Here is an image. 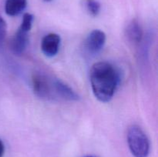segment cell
Returning <instances> with one entry per match:
<instances>
[{"label": "cell", "mask_w": 158, "mask_h": 157, "mask_svg": "<svg viewBox=\"0 0 158 157\" xmlns=\"http://www.w3.org/2000/svg\"><path fill=\"white\" fill-rule=\"evenodd\" d=\"M89 78L96 98L102 103L110 101L120 79L116 68L107 62H99L93 65Z\"/></svg>", "instance_id": "6da1fadb"}, {"label": "cell", "mask_w": 158, "mask_h": 157, "mask_svg": "<svg viewBox=\"0 0 158 157\" xmlns=\"http://www.w3.org/2000/svg\"><path fill=\"white\" fill-rule=\"evenodd\" d=\"M127 143L134 157H148L150 152V142L140 126L133 125L128 129Z\"/></svg>", "instance_id": "7a4b0ae2"}, {"label": "cell", "mask_w": 158, "mask_h": 157, "mask_svg": "<svg viewBox=\"0 0 158 157\" xmlns=\"http://www.w3.org/2000/svg\"><path fill=\"white\" fill-rule=\"evenodd\" d=\"M32 81L33 91L37 96L44 99L52 98L54 92L53 80H50L42 73H35L32 75Z\"/></svg>", "instance_id": "3957f363"}, {"label": "cell", "mask_w": 158, "mask_h": 157, "mask_svg": "<svg viewBox=\"0 0 158 157\" xmlns=\"http://www.w3.org/2000/svg\"><path fill=\"white\" fill-rule=\"evenodd\" d=\"M106 42V35L101 30L92 31L85 41V48L89 53H98L102 49Z\"/></svg>", "instance_id": "277c9868"}, {"label": "cell", "mask_w": 158, "mask_h": 157, "mask_svg": "<svg viewBox=\"0 0 158 157\" xmlns=\"http://www.w3.org/2000/svg\"><path fill=\"white\" fill-rule=\"evenodd\" d=\"M61 38L56 33H49L43 37L41 43V49L43 53L48 57L56 55L60 49Z\"/></svg>", "instance_id": "5b68a950"}, {"label": "cell", "mask_w": 158, "mask_h": 157, "mask_svg": "<svg viewBox=\"0 0 158 157\" xmlns=\"http://www.w3.org/2000/svg\"><path fill=\"white\" fill-rule=\"evenodd\" d=\"M28 31L19 29L15 32L11 42V49L15 55H20L26 50L29 43V35Z\"/></svg>", "instance_id": "8992f818"}, {"label": "cell", "mask_w": 158, "mask_h": 157, "mask_svg": "<svg viewBox=\"0 0 158 157\" xmlns=\"http://www.w3.org/2000/svg\"><path fill=\"white\" fill-rule=\"evenodd\" d=\"M53 86L54 92L60 98L69 101H77L79 99V95L69 86L60 80H53Z\"/></svg>", "instance_id": "52a82bcc"}, {"label": "cell", "mask_w": 158, "mask_h": 157, "mask_svg": "<svg viewBox=\"0 0 158 157\" xmlns=\"http://www.w3.org/2000/svg\"><path fill=\"white\" fill-rule=\"evenodd\" d=\"M26 5V0H6L5 10L7 15L10 16H15L24 10Z\"/></svg>", "instance_id": "ba28073f"}, {"label": "cell", "mask_w": 158, "mask_h": 157, "mask_svg": "<svg viewBox=\"0 0 158 157\" xmlns=\"http://www.w3.org/2000/svg\"><path fill=\"white\" fill-rule=\"evenodd\" d=\"M126 35L128 39L134 43H139L142 38V29L138 22L133 20L126 29Z\"/></svg>", "instance_id": "9c48e42d"}, {"label": "cell", "mask_w": 158, "mask_h": 157, "mask_svg": "<svg viewBox=\"0 0 158 157\" xmlns=\"http://www.w3.org/2000/svg\"><path fill=\"white\" fill-rule=\"evenodd\" d=\"M86 9L93 16H97L100 13V4L97 0H86Z\"/></svg>", "instance_id": "30bf717a"}, {"label": "cell", "mask_w": 158, "mask_h": 157, "mask_svg": "<svg viewBox=\"0 0 158 157\" xmlns=\"http://www.w3.org/2000/svg\"><path fill=\"white\" fill-rule=\"evenodd\" d=\"M32 21H33V16H32V15H31V14L29 13L24 14V15H23V22H22V24L19 28H21V29H24V30L29 32L31 28H32Z\"/></svg>", "instance_id": "8fae6325"}, {"label": "cell", "mask_w": 158, "mask_h": 157, "mask_svg": "<svg viewBox=\"0 0 158 157\" xmlns=\"http://www.w3.org/2000/svg\"><path fill=\"white\" fill-rule=\"evenodd\" d=\"M6 35V23L2 17H0V42L3 41Z\"/></svg>", "instance_id": "7c38bea8"}, {"label": "cell", "mask_w": 158, "mask_h": 157, "mask_svg": "<svg viewBox=\"0 0 158 157\" xmlns=\"http://www.w3.org/2000/svg\"><path fill=\"white\" fill-rule=\"evenodd\" d=\"M5 153V146L2 141L0 139V157H3Z\"/></svg>", "instance_id": "4fadbf2b"}, {"label": "cell", "mask_w": 158, "mask_h": 157, "mask_svg": "<svg viewBox=\"0 0 158 157\" xmlns=\"http://www.w3.org/2000/svg\"><path fill=\"white\" fill-rule=\"evenodd\" d=\"M43 1H45V2H50V1H52V0H43Z\"/></svg>", "instance_id": "5bb4252c"}, {"label": "cell", "mask_w": 158, "mask_h": 157, "mask_svg": "<svg viewBox=\"0 0 158 157\" xmlns=\"http://www.w3.org/2000/svg\"><path fill=\"white\" fill-rule=\"evenodd\" d=\"M86 157H94V156H92V155H87V156H86Z\"/></svg>", "instance_id": "9a60e30c"}]
</instances>
